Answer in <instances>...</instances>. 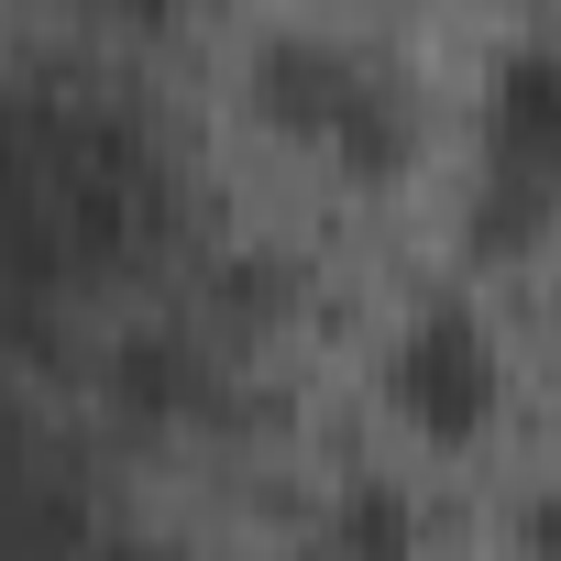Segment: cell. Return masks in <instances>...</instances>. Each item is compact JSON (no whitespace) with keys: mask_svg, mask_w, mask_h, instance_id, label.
Returning a JSON list of instances; mask_svg holds the SVG:
<instances>
[{"mask_svg":"<svg viewBox=\"0 0 561 561\" xmlns=\"http://www.w3.org/2000/svg\"><path fill=\"white\" fill-rule=\"evenodd\" d=\"M253 111L342 176H397L408 144H419L408 78L375 45H342V34H264L253 45Z\"/></svg>","mask_w":561,"mask_h":561,"instance_id":"cell-1","label":"cell"},{"mask_svg":"<svg viewBox=\"0 0 561 561\" xmlns=\"http://www.w3.org/2000/svg\"><path fill=\"white\" fill-rule=\"evenodd\" d=\"M550 220H561V45H506L484 67L473 253H528Z\"/></svg>","mask_w":561,"mask_h":561,"instance_id":"cell-2","label":"cell"},{"mask_svg":"<svg viewBox=\"0 0 561 561\" xmlns=\"http://www.w3.org/2000/svg\"><path fill=\"white\" fill-rule=\"evenodd\" d=\"M386 397H397V419L419 430V440H473L484 419H495V397H506V364H495V331L462 309V298H419L408 320H397V353H386Z\"/></svg>","mask_w":561,"mask_h":561,"instance_id":"cell-3","label":"cell"},{"mask_svg":"<svg viewBox=\"0 0 561 561\" xmlns=\"http://www.w3.org/2000/svg\"><path fill=\"white\" fill-rule=\"evenodd\" d=\"M111 397L133 408V419H220V353L198 342V331H176V320H154V331H133L122 353H111Z\"/></svg>","mask_w":561,"mask_h":561,"instance_id":"cell-4","label":"cell"},{"mask_svg":"<svg viewBox=\"0 0 561 561\" xmlns=\"http://www.w3.org/2000/svg\"><path fill=\"white\" fill-rule=\"evenodd\" d=\"M331 561H419V495L364 473L342 506H331Z\"/></svg>","mask_w":561,"mask_h":561,"instance_id":"cell-5","label":"cell"},{"mask_svg":"<svg viewBox=\"0 0 561 561\" xmlns=\"http://www.w3.org/2000/svg\"><path fill=\"white\" fill-rule=\"evenodd\" d=\"M78 561H176V550H165V539H133V528H100Z\"/></svg>","mask_w":561,"mask_h":561,"instance_id":"cell-6","label":"cell"},{"mask_svg":"<svg viewBox=\"0 0 561 561\" xmlns=\"http://www.w3.org/2000/svg\"><path fill=\"white\" fill-rule=\"evenodd\" d=\"M111 12H165V0H111Z\"/></svg>","mask_w":561,"mask_h":561,"instance_id":"cell-7","label":"cell"}]
</instances>
